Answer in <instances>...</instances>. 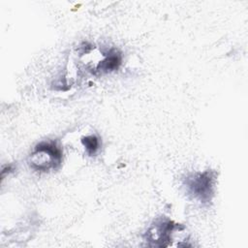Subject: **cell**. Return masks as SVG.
Instances as JSON below:
<instances>
[{
  "label": "cell",
  "mask_w": 248,
  "mask_h": 248,
  "mask_svg": "<svg viewBox=\"0 0 248 248\" xmlns=\"http://www.w3.org/2000/svg\"><path fill=\"white\" fill-rule=\"evenodd\" d=\"M121 64V55L114 49L108 51L106 57L98 64L97 71L100 72H110L115 71Z\"/></svg>",
  "instance_id": "obj_4"
},
{
  "label": "cell",
  "mask_w": 248,
  "mask_h": 248,
  "mask_svg": "<svg viewBox=\"0 0 248 248\" xmlns=\"http://www.w3.org/2000/svg\"><path fill=\"white\" fill-rule=\"evenodd\" d=\"M62 162V150L55 141H43L35 146L29 156L30 167L38 171L57 169Z\"/></svg>",
  "instance_id": "obj_1"
},
{
  "label": "cell",
  "mask_w": 248,
  "mask_h": 248,
  "mask_svg": "<svg viewBox=\"0 0 248 248\" xmlns=\"http://www.w3.org/2000/svg\"><path fill=\"white\" fill-rule=\"evenodd\" d=\"M81 143L84 146L88 155H90V156L95 155L100 148V140L95 135L83 137L81 139Z\"/></svg>",
  "instance_id": "obj_5"
},
{
  "label": "cell",
  "mask_w": 248,
  "mask_h": 248,
  "mask_svg": "<svg viewBox=\"0 0 248 248\" xmlns=\"http://www.w3.org/2000/svg\"><path fill=\"white\" fill-rule=\"evenodd\" d=\"M184 185L194 199L202 203H207L211 202L214 195L215 172L204 170L189 174L184 178Z\"/></svg>",
  "instance_id": "obj_2"
},
{
  "label": "cell",
  "mask_w": 248,
  "mask_h": 248,
  "mask_svg": "<svg viewBox=\"0 0 248 248\" xmlns=\"http://www.w3.org/2000/svg\"><path fill=\"white\" fill-rule=\"evenodd\" d=\"M182 227L170 220H159L155 222L146 232V239L154 246H169L174 232Z\"/></svg>",
  "instance_id": "obj_3"
}]
</instances>
